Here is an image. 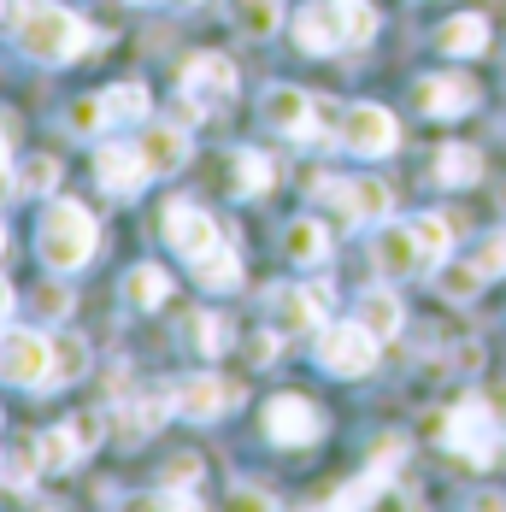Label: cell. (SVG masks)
<instances>
[{
	"label": "cell",
	"mask_w": 506,
	"mask_h": 512,
	"mask_svg": "<svg viewBox=\"0 0 506 512\" xmlns=\"http://www.w3.org/2000/svg\"><path fill=\"white\" fill-rule=\"evenodd\" d=\"M201 477V454H177V460H165V471H159V483H177V489H189Z\"/></svg>",
	"instance_id": "obj_37"
},
{
	"label": "cell",
	"mask_w": 506,
	"mask_h": 512,
	"mask_svg": "<svg viewBox=\"0 0 506 512\" xmlns=\"http://www.w3.org/2000/svg\"><path fill=\"white\" fill-rule=\"evenodd\" d=\"M483 277H506V230H489L483 242H477V259H471Z\"/></svg>",
	"instance_id": "obj_36"
},
{
	"label": "cell",
	"mask_w": 506,
	"mask_h": 512,
	"mask_svg": "<svg viewBox=\"0 0 506 512\" xmlns=\"http://www.w3.org/2000/svg\"><path fill=\"white\" fill-rule=\"evenodd\" d=\"M183 336H189V348L206 354V359L230 348V342H224V336H230V324H224L218 312H189V318H183Z\"/></svg>",
	"instance_id": "obj_26"
},
{
	"label": "cell",
	"mask_w": 506,
	"mask_h": 512,
	"mask_svg": "<svg viewBox=\"0 0 506 512\" xmlns=\"http://www.w3.org/2000/svg\"><path fill=\"white\" fill-rule=\"evenodd\" d=\"M12 189H18V171H12V165L0 159V201H12Z\"/></svg>",
	"instance_id": "obj_42"
},
{
	"label": "cell",
	"mask_w": 506,
	"mask_h": 512,
	"mask_svg": "<svg viewBox=\"0 0 506 512\" xmlns=\"http://www.w3.org/2000/svg\"><path fill=\"white\" fill-rule=\"evenodd\" d=\"M6 312H12V283L0 277V318H6Z\"/></svg>",
	"instance_id": "obj_44"
},
{
	"label": "cell",
	"mask_w": 506,
	"mask_h": 512,
	"mask_svg": "<svg viewBox=\"0 0 506 512\" xmlns=\"http://www.w3.org/2000/svg\"><path fill=\"white\" fill-rule=\"evenodd\" d=\"M42 465H48V460H42V436H24L18 448H6V454H0V477H6L12 489H24Z\"/></svg>",
	"instance_id": "obj_27"
},
{
	"label": "cell",
	"mask_w": 506,
	"mask_h": 512,
	"mask_svg": "<svg viewBox=\"0 0 506 512\" xmlns=\"http://www.w3.org/2000/svg\"><path fill=\"white\" fill-rule=\"evenodd\" d=\"M442 442L454 448L465 465H501L506 460V418L489 407V395H465L448 418H442Z\"/></svg>",
	"instance_id": "obj_4"
},
{
	"label": "cell",
	"mask_w": 506,
	"mask_h": 512,
	"mask_svg": "<svg viewBox=\"0 0 506 512\" xmlns=\"http://www.w3.org/2000/svg\"><path fill=\"white\" fill-rule=\"evenodd\" d=\"M318 106H324V101L301 95L295 83H271L259 112H265V124H271V130H283V136H312V124H318Z\"/></svg>",
	"instance_id": "obj_16"
},
{
	"label": "cell",
	"mask_w": 506,
	"mask_h": 512,
	"mask_svg": "<svg viewBox=\"0 0 506 512\" xmlns=\"http://www.w3.org/2000/svg\"><path fill=\"white\" fill-rule=\"evenodd\" d=\"M230 177H236V195H265L277 183V165L259 154V148H242V154L230 159Z\"/></svg>",
	"instance_id": "obj_24"
},
{
	"label": "cell",
	"mask_w": 506,
	"mask_h": 512,
	"mask_svg": "<svg viewBox=\"0 0 506 512\" xmlns=\"http://www.w3.org/2000/svg\"><path fill=\"white\" fill-rule=\"evenodd\" d=\"M371 259H377V271L383 277H418V271H436L430 254H424V242H418V224L401 218V224H383L377 236H371Z\"/></svg>",
	"instance_id": "obj_10"
},
{
	"label": "cell",
	"mask_w": 506,
	"mask_h": 512,
	"mask_svg": "<svg viewBox=\"0 0 506 512\" xmlns=\"http://www.w3.org/2000/svg\"><path fill=\"white\" fill-rule=\"evenodd\" d=\"M336 136H342V148L359 159H383L395 154V142H401V130H395V118H389V106L377 101H359L342 112V124H336Z\"/></svg>",
	"instance_id": "obj_8"
},
{
	"label": "cell",
	"mask_w": 506,
	"mask_h": 512,
	"mask_svg": "<svg viewBox=\"0 0 506 512\" xmlns=\"http://www.w3.org/2000/svg\"><path fill=\"white\" fill-rule=\"evenodd\" d=\"M236 24L248 30L253 42H265V36H277V24H283V6H277V0H242Z\"/></svg>",
	"instance_id": "obj_33"
},
{
	"label": "cell",
	"mask_w": 506,
	"mask_h": 512,
	"mask_svg": "<svg viewBox=\"0 0 506 512\" xmlns=\"http://www.w3.org/2000/svg\"><path fill=\"white\" fill-rule=\"evenodd\" d=\"M271 330L277 336L324 330V289H271Z\"/></svg>",
	"instance_id": "obj_15"
},
{
	"label": "cell",
	"mask_w": 506,
	"mask_h": 512,
	"mask_svg": "<svg viewBox=\"0 0 506 512\" xmlns=\"http://www.w3.org/2000/svg\"><path fill=\"white\" fill-rule=\"evenodd\" d=\"M95 177H101L112 195H136L142 183H148V159H142V142L130 148V142H101V154H95Z\"/></svg>",
	"instance_id": "obj_17"
},
{
	"label": "cell",
	"mask_w": 506,
	"mask_h": 512,
	"mask_svg": "<svg viewBox=\"0 0 506 512\" xmlns=\"http://www.w3.org/2000/svg\"><path fill=\"white\" fill-rule=\"evenodd\" d=\"M230 507H277V501H271L265 489H236V495H230Z\"/></svg>",
	"instance_id": "obj_41"
},
{
	"label": "cell",
	"mask_w": 506,
	"mask_h": 512,
	"mask_svg": "<svg viewBox=\"0 0 506 512\" xmlns=\"http://www.w3.org/2000/svg\"><path fill=\"white\" fill-rule=\"evenodd\" d=\"M53 377V342L36 330H6L0 336V383L18 389H48Z\"/></svg>",
	"instance_id": "obj_7"
},
{
	"label": "cell",
	"mask_w": 506,
	"mask_h": 512,
	"mask_svg": "<svg viewBox=\"0 0 506 512\" xmlns=\"http://www.w3.org/2000/svg\"><path fill=\"white\" fill-rule=\"evenodd\" d=\"M412 106H418L424 118H465V112L477 106V83H471L465 71H442V77H424V83L412 89Z\"/></svg>",
	"instance_id": "obj_14"
},
{
	"label": "cell",
	"mask_w": 506,
	"mask_h": 512,
	"mask_svg": "<svg viewBox=\"0 0 506 512\" xmlns=\"http://www.w3.org/2000/svg\"><path fill=\"white\" fill-rule=\"evenodd\" d=\"M12 42H18L24 59H36V65H77L101 36L77 12H65L59 0H18L12 6Z\"/></svg>",
	"instance_id": "obj_1"
},
{
	"label": "cell",
	"mask_w": 506,
	"mask_h": 512,
	"mask_svg": "<svg viewBox=\"0 0 506 512\" xmlns=\"http://www.w3.org/2000/svg\"><path fill=\"white\" fill-rule=\"evenodd\" d=\"M18 189H24V195H53V189H59V159L30 154L24 165H18Z\"/></svg>",
	"instance_id": "obj_32"
},
{
	"label": "cell",
	"mask_w": 506,
	"mask_h": 512,
	"mask_svg": "<svg viewBox=\"0 0 506 512\" xmlns=\"http://www.w3.org/2000/svg\"><path fill=\"white\" fill-rule=\"evenodd\" d=\"M0 12H6V0H0Z\"/></svg>",
	"instance_id": "obj_47"
},
{
	"label": "cell",
	"mask_w": 506,
	"mask_h": 512,
	"mask_svg": "<svg viewBox=\"0 0 506 512\" xmlns=\"http://www.w3.org/2000/svg\"><path fill=\"white\" fill-rule=\"evenodd\" d=\"M401 460H406V442H401V436H383V442L371 448V465H383V471H389V465H401Z\"/></svg>",
	"instance_id": "obj_39"
},
{
	"label": "cell",
	"mask_w": 506,
	"mask_h": 512,
	"mask_svg": "<svg viewBox=\"0 0 506 512\" xmlns=\"http://www.w3.org/2000/svg\"><path fill=\"white\" fill-rule=\"evenodd\" d=\"M89 454L83 442H77V430H71V418L65 424H53V430H42V460L53 465V471H65V465H77Z\"/></svg>",
	"instance_id": "obj_28"
},
{
	"label": "cell",
	"mask_w": 506,
	"mask_h": 512,
	"mask_svg": "<svg viewBox=\"0 0 506 512\" xmlns=\"http://www.w3.org/2000/svg\"><path fill=\"white\" fill-rule=\"evenodd\" d=\"M106 124H112V112H106L101 95H89V101H71V112H65V130H71V136H101Z\"/></svg>",
	"instance_id": "obj_34"
},
{
	"label": "cell",
	"mask_w": 506,
	"mask_h": 512,
	"mask_svg": "<svg viewBox=\"0 0 506 512\" xmlns=\"http://www.w3.org/2000/svg\"><path fill=\"white\" fill-rule=\"evenodd\" d=\"M401 318H406V312H401V301H395L389 289H371V295L359 301V324H365L377 342H389V336L401 330Z\"/></svg>",
	"instance_id": "obj_23"
},
{
	"label": "cell",
	"mask_w": 506,
	"mask_h": 512,
	"mask_svg": "<svg viewBox=\"0 0 506 512\" xmlns=\"http://www.w3.org/2000/svg\"><path fill=\"white\" fill-rule=\"evenodd\" d=\"M318 195L330 206H342L348 212V224H371V218H389V183H377V177H354V183H342V177H318Z\"/></svg>",
	"instance_id": "obj_12"
},
{
	"label": "cell",
	"mask_w": 506,
	"mask_h": 512,
	"mask_svg": "<svg viewBox=\"0 0 506 512\" xmlns=\"http://www.w3.org/2000/svg\"><path fill=\"white\" fill-rule=\"evenodd\" d=\"M283 254L301 259V265H318V259L330 254V236H324V224H318V218H295V224L283 230Z\"/></svg>",
	"instance_id": "obj_22"
},
{
	"label": "cell",
	"mask_w": 506,
	"mask_h": 512,
	"mask_svg": "<svg viewBox=\"0 0 506 512\" xmlns=\"http://www.w3.org/2000/svg\"><path fill=\"white\" fill-rule=\"evenodd\" d=\"M142 159H148L153 177L183 171V165H189V130H183V124H153L148 136H142Z\"/></svg>",
	"instance_id": "obj_18"
},
{
	"label": "cell",
	"mask_w": 506,
	"mask_h": 512,
	"mask_svg": "<svg viewBox=\"0 0 506 512\" xmlns=\"http://www.w3.org/2000/svg\"><path fill=\"white\" fill-rule=\"evenodd\" d=\"M248 359H253V365H271V359H277V330L253 336V342H248Z\"/></svg>",
	"instance_id": "obj_40"
},
{
	"label": "cell",
	"mask_w": 506,
	"mask_h": 512,
	"mask_svg": "<svg viewBox=\"0 0 506 512\" xmlns=\"http://www.w3.org/2000/svg\"><path fill=\"white\" fill-rule=\"evenodd\" d=\"M89 377V342L83 336H53V377H48V389L53 383H83Z\"/></svg>",
	"instance_id": "obj_25"
},
{
	"label": "cell",
	"mask_w": 506,
	"mask_h": 512,
	"mask_svg": "<svg viewBox=\"0 0 506 512\" xmlns=\"http://www.w3.org/2000/svg\"><path fill=\"white\" fill-rule=\"evenodd\" d=\"M412 224H418V242H424L430 265H448V254H454V230H448V218H436V212H418Z\"/></svg>",
	"instance_id": "obj_31"
},
{
	"label": "cell",
	"mask_w": 506,
	"mask_h": 512,
	"mask_svg": "<svg viewBox=\"0 0 506 512\" xmlns=\"http://www.w3.org/2000/svg\"><path fill=\"white\" fill-rule=\"evenodd\" d=\"M124 295H130V307L159 312L165 301H171V277H165L159 265H136V271L124 277Z\"/></svg>",
	"instance_id": "obj_21"
},
{
	"label": "cell",
	"mask_w": 506,
	"mask_h": 512,
	"mask_svg": "<svg viewBox=\"0 0 506 512\" xmlns=\"http://www.w3.org/2000/svg\"><path fill=\"white\" fill-rule=\"evenodd\" d=\"M259 424H265V436L277 448H312L324 436V412L312 401H301V395H271L265 412H259Z\"/></svg>",
	"instance_id": "obj_9"
},
{
	"label": "cell",
	"mask_w": 506,
	"mask_h": 512,
	"mask_svg": "<svg viewBox=\"0 0 506 512\" xmlns=\"http://www.w3.org/2000/svg\"><path fill=\"white\" fill-rule=\"evenodd\" d=\"M36 312H42V318H65V312H71V295H65V289H36Z\"/></svg>",
	"instance_id": "obj_38"
},
{
	"label": "cell",
	"mask_w": 506,
	"mask_h": 512,
	"mask_svg": "<svg viewBox=\"0 0 506 512\" xmlns=\"http://www.w3.org/2000/svg\"><path fill=\"white\" fill-rule=\"evenodd\" d=\"M383 489H389V471H383V465H371L365 477H354V483H342V489H336V495H330L324 507H371V501H377Z\"/></svg>",
	"instance_id": "obj_29"
},
{
	"label": "cell",
	"mask_w": 506,
	"mask_h": 512,
	"mask_svg": "<svg viewBox=\"0 0 506 512\" xmlns=\"http://www.w3.org/2000/svg\"><path fill=\"white\" fill-rule=\"evenodd\" d=\"M0 159H6V130H0Z\"/></svg>",
	"instance_id": "obj_46"
},
{
	"label": "cell",
	"mask_w": 506,
	"mask_h": 512,
	"mask_svg": "<svg viewBox=\"0 0 506 512\" xmlns=\"http://www.w3.org/2000/svg\"><path fill=\"white\" fill-rule=\"evenodd\" d=\"M312 354L318 365L330 371V377H365L371 365H377V336L365 330V324H324L318 330V342H312Z\"/></svg>",
	"instance_id": "obj_6"
},
{
	"label": "cell",
	"mask_w": 506,
	"mask_h": 512,
	"mask_svg": "<svg viewBox=\"0 0 506 512\" xmlns=\"http://www.w3.org/2000/svg\"><path fill=\"white\" fill-rule=\"evenodd\" d=\"M101 101H106V112H112V124L148 118V89H142V83H118V89H106Z\"/></svg>",
	"instance_id": "obj_30"
},
{
	"label": "cell",
	"mask_w": 506,
	"mask_h": 512,
	"mask_svg": "<svg viewBox=\"0 0 506 512\" xmlns=\"http://www.w3.org/2000/svg\"><path fill=\"white\" fill-rule=\"evenodd\" d=\"M377 36V12L365 0H306L295 18V48L306 53H342Z\"/></svg>",
	"instance_id": "obj_3"
},
{
	"label": "cell",
	"mask_w": 506,
	"mask_h": 512,
	"mask_svg": "<svg viewBox=\"0 0 506 512\" xmlns=\"http://www.w3.org/2000/svg\"><path fill=\"white\" fill-rule=\"evenodd\" d=\"M0 254H6V224H0Z\"/></svg>",
	"instance_id": "obj_45"
},
{
	"label": "cell",
	"mask_w": 506,
	"mask_h": 512,
	"mask_svg": "<svg viewBox=\"0 0 506 512\" xmlns=\"http://www.w3.org/2000/svg\"><path fill=\"white\" fill-rule=\"evenodd\" d=\"M183 95H189V101H201L206 112L230 106V101H236V65H230L224 53H195V59L183 65Z\"/></svg>",
	"instance_id": "obj_13"
},
{
	"label": "cell",
	"mask_w": 506,
	"mask_h": 512,
	"mask_svg": "<svg viewBox=\"0 0 506 512\" xmlns=\"http://www.w3.org/2000/svg\"><path fill=\"white\" fill-rule=\"evenodd\" d=\"M165 242L189 259V271L201 277V289H212V295H224V289L242 283V265L224 248V236H218V224L206 218V206H195V201L165 206Z\"/></svg>",
	"instance_id": "obj_2"
},
{
	"label": "cell",
	"mask_w": 506,
	"mask_h": 512,
	"mask_svg": "<svg viewBox=\"0 0 506 512\" xmlns=\"http://www.w3.org/2000/svg\"><path fill=\"white\" fill-rule=\"evenodd\" d=\"M436 48L448 53V59H471V53L489 48V18L483 12H454L442 30H436Z\"/></svg>",
	"instance_id": "obj_19"
},
{
	"label": "cell",
	"mask_w": 506,
	"mask_h": 512,
	"mask_svg": "<svg viewBox=\"0 0 506 512\" xmlns=\"http://www.w3.org/2000/svg\"><path fill=\"white\" fill-rule=\"evenodd\" d=\"M171 401H177V418H189V424H212V418H224V412L242 401V389L236 383H224V377H183V383H171Z\"/></svg>",
	"instance_id": "obj_11"
},
{
	"label": "cell",
	"mask_w": 506,
	"mask_h": 512,
	"mask_svg": "<svg viewBox=\"0 0 506 512\" xmlns=\"http://www.w3.org/2000/svg\"><path fill=\"white\" fill-rule=\"evenodd\" d=\"M95 242H101V230H95V212L77 201H53L42 212V230H36V248H42V265L48 271H77V265H89L95 259Z\"/></svg>",
	"instance_id": "obj_5"
},
{
	"label": "cell",
	"mask_w": 506,
	"mask_h": 512,
	"mask_svg": "<svg viewBox=\"0 0 506 512\" xmlns=\"http://www.w3.org/2000/svg\"><path fill=\"white\" fill-rule=\"evenodd\" d=\"M436 283H442L448 301H471L477 283H483V271H477V265H436Z\"/></svg>",
	"instance_id": "obj_35"
},
{
	"label": "cell",
	"mask_w": 506,
	"mask_h": 512,
	"mask_svg": "<svg viewBox=\"0 0 506 512\" xmlns=\"http://www.w3.org/2000/svg\"><path fill=\"white\" fill-rule=\"evenodd\" d=\"M477 177H483V154H477V148L454 142V148L436 154V183H442V189H471Z\"/></svg>",
	"instance_id": "obj_20"
},
{
	"label": "cell",
	"mask_w": 506,
	"mask_h": 512,
	"mask_svg": "<svg viewBox=\"0 0 506 512\" xmlns=\"http://www.w3.org/2000/svg\"><path fill=\"white\" fill-rule=\"evenodd\" d=\"M489 407H495V412L506 418V383H495V389H489Z\"/></svg>",
	"instance_id": "obj_43"
}]
</instances>
